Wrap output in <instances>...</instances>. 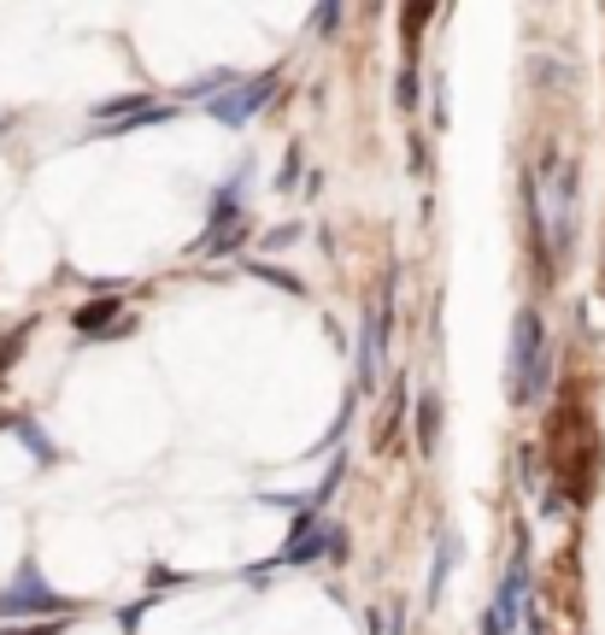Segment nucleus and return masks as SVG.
I'll use <instances>...</instances> for the list:
<instances>
[{"label":"nucleus","mask_w":605,"mask_h":635,"mask_svg":"<svg viewBox=\"0 0 605 635\" xmlns=\"http://www.w3.org/2000/svg\"><path fill=\"white\" fill-rule=\"evenodd\" d=\"M476 629H483V635H506V624H499V612H494V606L483 612V618H476Z\"/></svg>","instance_id":"f3484780"},{"label":"nucleus","mask_w":605,"mask_h":635,"mask_svg":"<svg viewBox=\"0 0 605 635\" xmlns=\"http://www.w3.org/2000/svg\"><path fill=\"white\" fill-rule=\"evenodd\" d=\"M547 182H540V189H547V218H540V230H547V241H553V259H565L571 254V241H576V166H565V159L558 153H547Z\"/></svg>","instance_id":"f257e3e1"},{"label":"nucleus","mask_w":605,"mask_h":635,"mask_svg":"<svg viewBox=\"0 0 605 635\" xmlns=\"http://www.w3.org/2000/svg\"><path fill=\"white\" fill-rule=\"evenodd\" d=\"M224 83H236V77H229V71H206V77H195V83L182 89V100H206V107H212V100L224 95Z\"/></svg>","instance_id":"1a4fd4ad"},{"label":"nucleus","mask_w":605,"mask_h":635,"mask_svg":"<svg viewBox=\"0 0 605 635\" xmlns=\"http://www.w3.org/2000/svg\"><path fill=\"white\" fill-rule=\"evenodd\" d=\"M270 89H277V71H259V77H247V83H236V89H224V95H218V100H212V107H206V112H212L218 125H229V130H241L247 118H259V112H265V100H270Z\"/></svg>","instance_id":"20e7f679"},{"label":"nucleus","mask_w":605,"mask_h":635,"mask_svg":"<svg viewBox=\"0 0 605 635\" xmlns=\"http://www.w3.org/2000/svg\"><path fill=\"white\" fill-rule=\"evenodd\" d=\"M394 100H400L406 112L417 107V59H406V66H400V95H394Z\"/></svg>","instance_id":"ddd939ff"},{"label":"nucleus","mask_w":605,"mask_h":635,"mask_svg":"<svg viewBox=\"0 0 605 635\" xmlns=\"http://www.w3.org/2000/svg\"><path fill=\"white\" fill-rule=\"evenodd\" d=\"M458 559H465V536H458V529H447L442 547H435V565H429V588H424V594H429V606L447 594V577L458 570Z\"/></svg>","instance_id":"0eeeda50"},{"label":"nucleus","mask_w":605,"mask_h":635,"mask_svg":"<svg viewBox=\"0 0 605 635\" xmlns=\"http://www.w3.org/2000/svg\"><path fill=\"white\" fill-rule=\"evenodd\" d=\"M435 125H447V83L435 77Z\"/></svg>","instance_id":"a211bd4d"},{"label":"nucleus","mask_w":605,"mask_h":635,"mask_svg":"<svg viewBox=\"0 0 605 635\" xmlns=\"http://www.w3.org/2000/svg\"><path fill=\"white\" fill-rule=\"evenodd\" d=\"M295 182H300V148H288L282 171H277V189H282V195H295Z\"/></svg>","instance_id":"4468645a"},{"label":"nucleus","mask_w":605,"mask_h":635,"mask_svg":"<svg viewBox=\"0 0 605 635\" xmlns=\"http://www.w3.org/2000/svg\"><path fill=\"white\" fill-rule=\"evenodd\" d=\"M247 277H265V282H270V289H288V295H300V289H306V282H300V277H288V271H282V265H259V259H254V265H247Z\"/></svg>","instance_id":"9b49d317"},{"label":"nucleus","mask_w":605,"mask_h":635,"mask_svg":"<svg viewBox=\"0 0 605 635\" xmlns=\"http://www.w3.org/2000/svg\"><path fill=\"white\" fill-rule=\"evenodd\" d=\"M341 477H347V454H341V459H329V470H324V483L311 488V495H318V506H329V495H336V488H341Z\"/></svg>","instance_id":"f8f14e48"},{"label":"nucleus","mask_w":605,"mask_h":635,"mask_svg":"<svg viewBox=\"0 0 605 635\" xmlns=\"http://www.w3.org/2000/svg\"><path fill=\"white\" fill-rule=\"evenodd\" d=\"M59 606H71V601H59V594L41 583L36 559H24L18 565V583L0 588V618H30V612H59Z\"/></svg>","instance_id":"7ed1b4c3"},{"label":"nucleus","mask_w":605,"mask_h":635,"mask_svg":"<svg viewBox=\"0 0 605 635\" xmlns=\"http://www.w3.org/2000/svg\"><path fill=\"white\" fill-rule=\"evenodd\" d=\"M112 318H118V306H112V300H95V306H82V312H77V330H82V336H100Z\"/></svg>","instance_id":"9d476101"},{"label":"nucleus","mask_w":605,"mask_h":635,"mask_svg":"<svg viewBox=\"0 0 605 635\" xmlns=\"http://www.w3.org/2000/svg\"><path fill=\"white\" fill-rule=\"evenodd\" d=\"M388 324H394V306H377L365 318V347H359V388H377L383 377V341H388Z\"/></svg>","instance_id":"39448f33"},{"label":"nucleus","mask_w":605,"mask_h":635,"mask_svg":"<svg viewBox=\"0 0 605 635\" xmlns=\"http://www.w3.org/2000/svg\"><path fill=\"white\" fill-rule=\"evenodd\" d=\"M435 436H442V395H424L417 400V454H435Z\"/></svg>","instance_id":"6e6552de"},{"label":"nucleus","mask_w":605,"mask_h":635,"mask_svg":"<svg viewBox=\"0 0 605 635\" xmlns=\"http://www.w3.org/2000/svg\"><path fill=\"white\" fill-rule=\"evenodd\" d=\"M288 241H300V224H277V230L265 236V248L277 254V248H288Z\"/></svg>","instance_id":"dca6fc26"},{"label":"nucleus","mask_w":605,"mask_h":635,"mask_svg":"<svg viewBox=\"0 0 605 635\" xmlns=\"http://www.w3.org/2000/svg\"><path fill=\"white\" fill-rule=\"evenodd\" d=\"M540 354H547V330H540V312L524 306V312L512 318V347H506V395H512V406H524V383L540 365Z\"/></svg>","instance_id":"f03ea898"},{"label":"nucleus","mask_w":605,"mask_h":635,"mask_svg":"<svg viewBox=\"0 0 605 635\" xmlns=\"http://www.w3.org/2000/svg\"><path fill=\"white\" fill-rule=\"evenodd\" d=\"M524 594H529V553L517 547L506 583H499V601H494V612H499V624H506V629H517V618H524Z\"/></svg>","instance_id":"423d86ee"},{"label":"nucleus","mask_w":605,"mask_h":635,"mask_svg":"<svg viewBox=\"0 0 605 635\" xmlns=\"http://www.w3.org/2000/svg\"><path fill=\"white\" fill-rule=\"evenodd\" d=\"M336 24H341V7H336V0H329V7H318V12H311V30H318V36H329Z\"/></svg>","instance_id":"2eb2a0df"},{"label":"nucleus","mask_w":605,"mask_h":635,"mask_svg":"<svg viewBox=\"0 0 605 635\" xmlns=\"http://www.w3.org/2000/svg\"><path fill=\"white\" fill-rule=\"evenodd\" d=\"M388 635H406V606H394V612H388Z\"/></svg>","instance_id":"6ab92c4d"}]
</instances>
